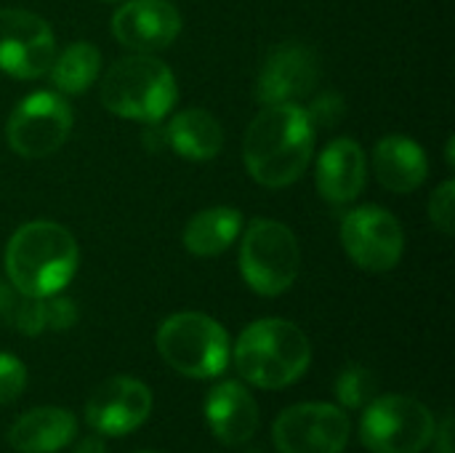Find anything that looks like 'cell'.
<instances>
[{
    "mask_svg": "<svg viewBox=\"0 0 455 453\" xmlns=\"http://www.w3.org/2000/svg\"><path fill=\"white\" fill-rule=\"evenodd\" d=\"M349 433L352 425L344 409L331 403H299L277 417L272 441L280 453H344Z\"/></svg>",
    "mask_w": 455,
    "mask_h": 453,
    "instance_id": "8fae6325",
    "label": "cell"
},
{
    "mask_svg": "<svg viewBox=\"0 0 455 453\" xmlns=\"http://www.w3.org/2000/svg\"><path fill=\"white\" fill-rule=\"evenodd\" d=\"M181 32V13L171 0H128L112 16V35L123 48L155 53Z\"/></svg>",
    "mask_w": 455,
    "mask_h": 453,
    "instance_id": "5bb4252c",
    "label": "cell"
},
{
    "mask_svg": "<svg viewBox=\"0 0 455 453\" xmlns=\"http://www.w3.org/2000/svg\"><path fill=\"white\" fill-rule=\"evenodd\" d=\"M104 3H117V0H104Z\"/></svg>",
    "mask_w": 455,
    "mask_h": 453,
    "instance_id": "1f68e13d",
    "label": "cell"
},
{
    "mask_svg": "<svg viewBox=\"0 0 455 453\" xmlns=\"http://www.w3.org/2000/svg\"><path fill=\"white\" fill-rule=\"evenodd\" d=\"M163 360L189 379H213L229 366V336L219 320L203 312H176L155 336Z\"/></svg>",
    "mask_w": 455,
    "mask_h": 453,
    "instance_id": "5b68a950",
    "label": "cell"
},
{
    "mask_svg": "<svg viewBox=\"0 0 455 453\" xmlns=\"http://www.w3.org/2000/svg\"><path fill=\"white\" fill-rule=\"evenodd\" d=\"M56 59V35L51 24L21 8H0V72L16 80L48 75Z\"/></svg>",
    "mask_w": 455,
    "mask_h": 453,
    "instance_id": "30bf717a",
    "label": "cell"
},
{
    "mask_svg": "<svg viewBox=\"0 0 455 453\" xmlns=\"http://www.w3.org/2000/svg\"><path fill=\"white\" fill-rule=\"evenodd\" d=\"M77 243L56 222L21 224L5 246V275L21 296L45 299L67 288L77 272Z\"/></svg>",
    "mask_w": 455,
    "mask_h": 453,
    "instance_id": "7a4b0ae2",
    "label": "cell"
},
{
    "mask_svg": "<svg viewBox=\"0 0 455 453\" xmlns=\"http://www.w3.org/2000/svg\"><path fill=\"white\" fill-rule=\"evenodd\" d=\"M317 192L336 206L360 198L368 182V158L355 139H333L317 158Z\"/></svg>",
    "mask_w": 455,
    "mask_h": 453,
    "instance_id": "9a60e30c",
    "label": "cell"
},
{
    "mask_svg": "<svg viewBox=\"0 0 455 453\" xmlns=\"http://www.w3.org/2000/svg\"><path fill=\"white\" fill-rule=\"evenodd\" d=\"M301 270V248L291 227L275 219H253L240 246V272L259 296L285 294Z\"/></svg>",
    "mask_w": 455,
    "mask_h": 453,
    "instance_id": "8992f818",
    "label": "cell"
},
{
    "mask_svg": "<svg viewBox=\"0 0 455 453\" xmlns=\"http://www.w3.org/2000/svg\"><path fill=\"white\" fill-rule=\"evenodd\" d=\"M320 83V59L304 43H280L275 45L259 69L256 99L269 104H299Z\"/></svg>",
    "mask_w": 455,
    "mask_h": 453,
    "instance_id": "7c38bea8",
    "label": "cell"
},
{
    "mask_svg": "<svg viewBox=\"0 0 455 453\" xmlns=\"http://www.w3.org/2000/svg\"><path fill=\"white\" fill-rule=\"evenodd\" d=\"M453 139H448V150H445V155H448V163H451V166H453Z\"/></svg>",
    "mask_w": 455,
    "mask_h": 453,
    "instance_id": "4dcf8cb0",
    "label": "cell"
},
{
    "mask_svg": "<svg viewBox=\"0 0 455 453\" xmlns=\"http://www.w3.org/2000/svg\"><path fill=\"white\" fill-rule=\"evenodd\" d=\"M435 443L440 446V453H453V422L445 419L443 430L435 433Z\"/></svg>",
    "mask_w": 455,
    "mask_h": 453,
    "instance_id": "f1b7e54d",
    "label": "cell"
},
{
    "mask_svg": "<svg viewBox=\"0 0 455 453\" xmlns=\"http://www.w3.org/2000/svg\"><path fill=\"white\" fill-rule=\"evenodd\" d=\"M43 323L51 331H64L69 326L77 323V307L75 302L64 299V296H45L43 299Z\"/></svg>",
    "mask_w": 455,
    "mask_h": 453,
    "instance_id": "484cf974",
    "label": "cell"
},
{
    "mask_svg": "<svg viewBox=\"0 0 455 453\" xmlns=\"http://www.w3.org/2000/svg\"><path fill=\"white\" fill-rule=\"evenodd\" d=\"M336 398L344 409H365L376 398V379L365 366H347L336 379Z\"/></svg>",
    "mask_w": 455,
    "mask_h": 453,
    "instance_id": "7402d4cb",
    "label": "cell"
},
{
    "mask_svg": "<svg viewBox=\"0 0 455 453\" xmlns=\"http://www.w3.org/2000/svg\"><path fill=\"white\" fill-rule=\"evenodd\" d=\"M27 387V366L11 355V352H0V406L13 403Z\"/></svg>",
    "mask_w": 455,
    "mask_h": 453,
    "instance_id": "603a6c76",
    "label": "cell"
},
{
    "mask_svg": "<svg viewBox=\"0 0 455 453\" xmlns=\"http://www.w3.org/2000/svg\"><path fill=\"white\" fill-rule=\"evenodd\" d=\"M99 69H101V53H99V48L91 45V43H85V40H77V43L67 45L61 53H56L48 75H51V83L61 93L80 96L99 77Z\"/></svg>",
    "mask_w": 455,
    "mask_h": 453,
    "instance_id": "44dd1931",
    "label": "cell"
},
{
    "mask_svg": "<svg viewBox=\"0 0 455 453\" xmlns=\"http://www.w3.org/2000/svg\"><path fill=\"white\" fill-rule=\"evenodd\" d=\"M344 112H347L344 99H341L339 93H333V91L317 96V99L312 101V107L307 109V115H309V120H312L315 128H317V125H336V123L344 117Z\"/></svg>",
    "mask_w": 455,
    "mask_h": 453,
    "instance_id": "4316f807",
    "label": "cell"
},
{
    "mask_svg": "<svg viewBox=\"0 0 455 453\" xmlns=\"http://www.w3.org/2000/svg\"><path fill=\"white\" fill-rule=\"evenodd\" d=\"M8 323L16 326L24 336H37L40 331H45V323H43V299L21 296L19 294V302H16Z\"/></svg>",
    "mask_w": 455,
    "mask_h": 453,
    "instance_id": "d4e9b609",
    "label": "cell"
},
{
    "mask_svg": "<svg viewBox=\"0 0 455 453\" xmlns=\"http://www.w3.org/2000/svg\"><path fill=\"white\" fill-rule=\"evenodd\" d=\"M315 133L301 104H269L248 125L243 160L253 182L280 190L301 179L315 152Z\"/></svg>",
    "mask_w": 455,
    "mask_h": 453,
    "instance_id": "6da1fadb",
    "label": "cell"
},
{
    "mask_svg": "<svg viewBox=\"0 0 455 453\" xmlns=\"http://www.w3.org/2000/svg\"><path fill=\"white\" fill-rule=\"evenodd\" d=\"M429 219H432V224H435L445 238H451V235H453V224H455V182L453 179L443 182V184L435 190V195H432V200H429Z\"/></svg>",
    "mask_w": 455,
    "mask_h": 453,
    "instance_id": "cb8c5ba5",
    "label": "cell"
},
{
    "mask_svg": "<svg viewBox=\"0 0 455 453\" xmlns=\"http://www.w3.org/2000/svg\"><path fill=\"white\" fill-rule=\"evenodd\" d=\"M16 302H19V291L0 278V320H11Z\"/></svg>",
    "mask_w": 455,
    "mask_h": 453,
    "instance_id": "83f0119b",
    "label": "cell"
},
{
    "mask_svg": "<svg viewBox=\"0 0 455 453\" xmlns=\"http://www.w3.org/2000/svg\"><path fill=\"white\" fill-rule=\"evenodd\" d=\"M232 355L248 384L261 390H283L307 374L312 363V344L296 323L264 318L240 334Z\"/></svg>",
    "mask_w": 455,
    "mask_h": 453,
    "instance_id": "3957f363",
    "label": "cell"
},
{
    "mask_svg": "<svg viewBox=\"0 0 455 453\" xmlns=\"http://www.w3.org/2000/svg\"><path fill=\"white\" fill-rule=\"evenodd\" d=\"M77 435V422L69 411L43 406L21 414L11 430L8 443L19 453H56L67 449Z\"/></svg>",
    "mask_w": 455,
    "mask_h": 453,
    "instance_id": "ac0fdd59",
    "label": "cell"
},
{
    "mask_svg": "<svg viewBox=\"0 0 455 453\" xmlns=\"http://www.w3.org/2000/svg\"><path fill=\"white\" fill-rule=\"evenodd\" d=\"M75 453H107V446H104L101 438H83L75 446Z\"/></svg>",
    "mask_w": 455,
    "mask_h": 453,
    "instance_id": "f546056e",
    "label": "cell"
},
{
    "mask_svg": "<svg viewBox=\"0 0 455 453\" xmlns=\"http://www.w3.org/2000/svg\"><path fill=\"white\" fill-rule=\"evenodd\" d=\"M165 144L187 160H213L224 147V128L208 109L189 107L171 117L165 128Z\"/></svg>",
    "mask_w": 455,
    "mask_h": 453,
    "instance_id": "d6986e66",
    "label": "cell"
},
{
    "mask_svg": "<svg viewBox=\"0 0 455 453\" xmlns=\"http://www.w3.org/2000/svg\"><path fill=\"white\" fill-rule=\"evenodd\" d=\"M243 230V214L232 206H213L195 214L184 227V248L192 256L211 259L224 254Z\"/></svg>",
    "mask_w": 455,
    "mask_h": 453,
    "instance_id": "ffe728a7",
    "label": "cell"
},
{
    "mask_svg": "<svg viewBox=\"0 0 455 453\" xmlns=\"http://www.w3.org/2000/svg\"><path fill=\"white\" fill-rule=\"evenodd\" d=\"M152 414V392L144 382L131 376H112L101 382L88 403H85V422L109 438L128 435L139 430Z\"/></svg>",
    "mask_w": 455,
    "mask_h": 453,
    "instance_id": "4fadbf2b",
    "label": "cell"
},
{
    "mask_svg": "<svg viewBox=\"0 0 455 453\" xmlns=\"http://www.w3.org/2000/svg\"><path fill=\"white\" fill-rule=\"evenodd\" d=\"M437 422L411 395L373 398L360 422V441L371 453H421L432 446Z\"/></svg>",
    "mask_w": 455,
    "mask_h": 453,
    "instance_id": "52a82bcc",
    "label": "cell"
},
{
    "mask_svg": "<svg viewBox=\"0 0 455 453\" xmlns=\"http://www.w3.org/2000/svg\"><path fill=\"white\" fill-rule=\"evenodd\" d=\"M179 99L176 77L165 61L152 53L117 59L101 80V104L125 120L157 123Z\"/></svg>",
    "mask_w": 455,
    "mask_h": 453,
    "instance_id": "277c9868",
    "label": "cell"
},
{
    "mask_svg": "<svg viewBox=\"0 0 455 453\" xmlns=\"http://www.w3.org/2000/svg\"><path fill=\"white\" fill-rule=\"evenodd\" d=\"M72 120V109L61 93L35 91L13 107L5 139L19 158H48L67 142Z\"/></svg>",
    "mask_w": 455,
    "mask_h": 453,
    "instance_id": "ba28073f",
    "label": "cell"
},
{
    "mask_svg": "<svg viewBox=\"0 0 455 453\" xmlns=\"http://www.w3.org/2000/svg\"><path fill=\"white\" fill-rule=\"evenodd\" d=\"M373 174L389 192L408 195L427 182L429 160L419 142L392 133L373 150Z\"/></svg>",
    "mask_w": 455,
    "mask_h": 453,
    "instance_id": "e0dca14e",
    "label": "cell"
},
{
    "mask_svg": "<svg viewBox=\"0 0 455 453\" xmlns=\"http://www.w3.org/2000/svg\"><path fill=\"white\" fill-rule=\"evenodd\" d=\"M205 419L224 446H243L256 435L259 406L240 382H219L205 398Z\"/></svg>",
    "mask_w": 455,
    "mask_h": 453,
    "instance_id": "2e32d148",
    "label": "cell"
},
{
    "mask_svg": "<svg viewBox=\"0 0 455 453\" xmlns=\"http://www.w3.org/2000/svg\"><path fill=\"white\" fill-rule=\"evenodd\" d=\"M341 246L365 272H389L405 251V232L395 214L381 206H360L341 222Z\"/></svg>",
    "mask_w": 455,
    "mask_h": 453,
    "instance_id": "9c48e42d",
    "label": "cell"
}]
</instances>
